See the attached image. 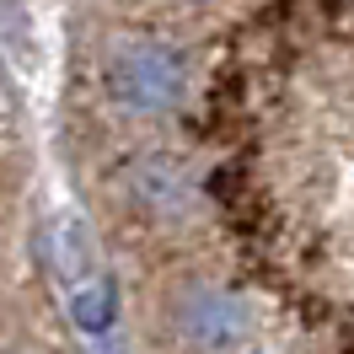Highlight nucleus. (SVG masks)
<instances>
[{
    "instance_id": "1",
    "label": "nucleus",
    "mask_w": 354,
    "mask_h": 354,
    "mask_svg": "<svg viewBox=\"0 0 354 354\" xmlns=\"http://www.w3.org/2000/svg\"><path fill=\"white\" fill-rule=\"evenodd\" d=\"M108 97L129 113H167L188 97V59L167 44H129L108 59Z\"/></svg>"
},
{
    "instance_id": "2",
    "label": "nucleus",
    "mask_w": 354,
    "mask_h": 354,
    "mask_svg": "<svg viewBox=\"0 0 354 354\" xmlns=\"http://www.w3.org/2000/svg\"><path fill=\"white\" fill-rule=\"evenodd\" d=\"M177 333L183 344L199 354H231V349H247L252 333H258V317L242 295H231L221 285H199L177 301Z\"/></svg>"
},
{
    "instance_id": "3",
    "label": "nucleus",
    "mask_w": 354,
    "mask_h": 354,
    "mask_svg": "<svg viewBox=\"0 0 354 354\" xmlns=\"http://www.w3.org/2000/svg\"><path fill=\"white\" fill-rule=\"evenodd\" d=\"M134 194H140V204H145L151 215H161V221L188 215L194 199H199L194 177L183 172L177 161H167V156H151V161H140V167H134Z\"/></svg>"
},
{
    "instance_id": "4",
    "label": "nucleus",
    "mask_w": 354,
    "mask_h": 354,
    "mask_svg": "<svg viewBox=\"0 0 354 354\" xmlns=\"http://www.w3.org/2000/svg\"><path fill=\"white\" fill-rule=\"evenodd\" d=\"M54 263L65 274V285H81L86 274H102V268H97V242H91L86 221L65 215V221L54 225Z\"/></svg>"
},
{
    "instance_id": "5",
    "label": "nucleus",
    "mask_w": 354,
    "mask_h": 354,
    "mask_svg": "<svg viewBox=\"0 0 354 354\" xmlns=\"http://www.w3.org/2000/svg\"><path fill=\"white\" fill-rule=\"evenodd\" d=\"M70 322L81 333H108L113 328V285L102 274H86L81 285H70Z\"/></svg>"
},
{
    "instance_id": "6",
    "label": "nucleus",
    "mask_w": 354,
    "mask_h": 354,
    "mask_svg": "<svg viewBox=\"0 0 354 354\" xmlns=\"http://www.w3.org/2000/svg\"><path fill=\"white\" fill-rule=\"evenodd\" d=\"M231 354H258V349H252V344H247V349H231Z\"/></svg>"
},
{
    "instance_id": "7",
    "label": "nucleus",
    "mask_w": 354,
    "mask_h": 354,
    "mask_svg": "<svg viewBox=\"0 0 354 354\" xmlns=\"http://www.w3.org/2000/svg\"><path fill=\"white\" fill-rule=\"evenodd\" d=\"M97 354H118V349H97Z\"/></svg>"
}]
</instances>
